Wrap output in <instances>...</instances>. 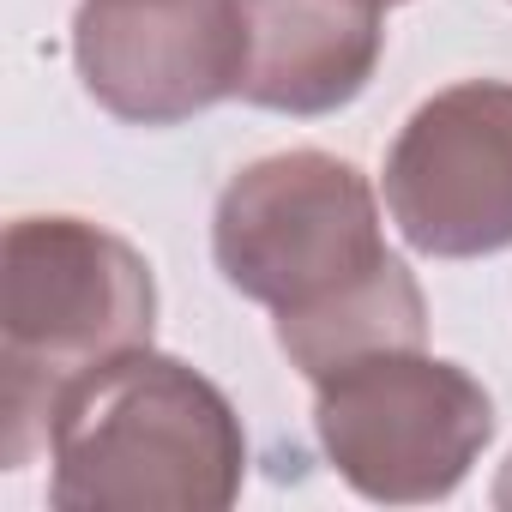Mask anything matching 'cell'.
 <instances>
[{
	"instance_id": "6da1fadb",
	"label": "cell",
	"mask_w": 512,
	"mask_h": 512,
	"mask_svg": "<svg viewBox=\"0 0 512 512\" xmlns=\"http://www.w3.org/2000/svg\"><path fill=\"white\" fill-rule=\"evenodd\" d=\"M211 260L235 296L272 308L278 350L308 380L428 344V302L386 247L380 199L332 151L302 145L235 169L211 211Z\"/></svg>"
},
{
	"instance_id": "7a4b0ae2",
	"label": "cell",
	"mask_w": 512,
	"mask_h": 512,
	"mask_svg": "<svg viewBox=\"0 0 512 512\" xmlns=\"http://www.w3.org/2000/svg\"><path fill=\"white\" fill-rule=\"evenodd\" d=\"M241 482L235 404L151 344L85 368L49 410V506L61 512H223Z\"/></svg>"
},
{
	"instance_id": "3957f363",
	"label": "cell",
	"mask_w": 512,
	"mask_h": 512,
	"mask_svg": "<svg viewBox=\"0 0 512 512\" xmlns=\"http://www.w3.org/2000/svg\"><path fill=\"white\" fill-rule=\"evenodd\" d=\"M157 278L115 229L43 211L0 235V458L25 470L49 446V410L85 368L151 344Z\"/></svg>"
},
{
	"instance_id": "277c9868",
	"label": "cell",
	"mask_w": 512,
	"mask_h": 512,
	"mask_svg": "<svg viewBox=\"0 0 512 512\" xmlns=\"http://www.w3.org/2000/svg\"><path fill=\"white\" fill-rule=\"evenodd\" d=\"M326 464L374 506L446 500L494 440L488 386L422 350H374L314 380Z\"/></svg>"
},
{
	"instance_id": "5b68a950",
	"label": "cell",
	"mask_w": 512,
	"mask_h": 512,
	"mask_svg": "<svg viewBox=\"0 0 512 512\" xmlns=\"http://www.w3.org/2000/svg\"><path fill=\"white\" fill-rule=\"evenodd\" d=\"M386 211L428 260L512 247V85L458 79L434 91L386 151Z\"/></svg>"
},
{
	"instance_id": "8992f818",
	"label": "cell",
	"mask_w": 512,
	"mask_h": 512,
	"mask_svg": "<svg viewBox=\"0 0 512 512\" xmlns=\"http://www.w3.org/2000/svg\"><path fill=\"white\" fill-rule=\"evenodd\" d=\"M73 67L115 121L181 127L223 97H241V0H79Z\"/></svg>"
},
{
	"instance_id": "52a82bcc",
	"label": "cell",
	"mask_w": 512,
	"mask_h": 512,
	"mask_svg": "<svg viewBox=\"0 0 512 512\" xmlns=\"http://www.w3.org/2000/svg\"><path fill=\"white\" fill-rule=\"evenodd\" d=\"M241 19V103L296 121L350 109L386 55V0H241Z\"/></svg>"
},
{
	"instance_id": "ba28073f",
	"label": "cell",
	"mask_w": 512,
	"mask_h": 512,
	"mask_svg": "<svg viewBox=\"0 0 512 512\" xmlns=\"http://www.w3.org/2000/svg\"><path fill=\"white\" fill-rule=\"evenodd\" d=\"M494 506L512 512V458H506V470H500V482H494Z\"/></svg>"
},
{
	"instance_id": "9c48e42d",
	"label": "cell",
	"mask_w": 512,
	"mask_h": 512,
	"mask_svg": "<svg viewBox=\"0 0 512 512\" xmlns=\"http://www.w3.org/2000/svg\"><path fill=\"white\" fill-rule=\"evenodd\" d=\"M386 7H404V0H386Z\"/></svg>"
}]
</instances>
